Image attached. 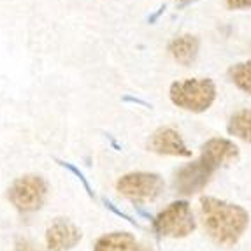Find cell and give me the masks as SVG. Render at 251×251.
Instances as JSON below:
<instances>
[{"mask_svg": "<svg viewBox=\"0 0 251 251\" xmlns=\"http://www.w3.org/2000/svg\"><path fill=\"white\" fill-rule=\"evenodd\" d=\"M216 99V86L211 79H184L171 86V100L174 105L192 113H204Z\"/></svg>", "mask_w": 251, "mask_h": 251, "instance_id": "7a4b0ae2", "label": "cell"}, {"mask_svg": "<svg viewBox=\"0 0 251 251\" xmlns=\"http://www.w3.org/2000/svg\"><path fill=\"white\" fill-rule=\"evenodd\" d=\"M93 251H139V244L128 232H111L97 239Z\"/></svg>", "mask_w": 251, "mask_h": 251, "instance_id": "30bf717a", "label": "cell"}, {"mask_svg": "<svg viewBox=\"0 0 251 251\" xmlns=\"http://www.w3.org/2000/svg\"><path fill=\"white\" fill-rule=\"evenodd\" d=\"M226 4L232 9H248L251 7V0H226Z\"/></svg>", "mask_w": 251, "mask_h": 251, "instance_id": "2e32d148", "label": "cell"}, {"mask_svg": "<svg viewBox=\"0 0 251 251\" xmlns=\"http://www.w3.org/2000/svg\"><path fill=\"white\" fill-rule=\"evenodd\" d=\"M181 2H186V0H181Z\"/></svg>", "mask_w": 251, "mask_h": 251, "instance_id": "e0dca14e", "label": "cell"}, {"mask_svg": "<svg viewBox=\"0 0 251 251\" xmlns=\"http://www.w3.org/2000/svg\"><path fill=\"white\" fill-rule=\"evenodd\" d=\"M14 251H39L34 244L30 243L28 239H18L16 241V250Z\"/></svg>", "mask_w": 251, "mask_h": 251, "instance_id": "9a60e30c", "label": "cell"}, {"mask_svg": "<svg viewBox=\"0 0 251 251\" xmlns=\"http://www.w3.org/2000/svg\"><path fill=\"white\" fill-rule=\"evenodd\" d=\"M201 160L211 171H216L220 167H225V165L237 162L239 148L228 139H211L202 146Z\"/></svg>", "mask_w": 251, "mask_h": 251, "instance_id": "ba28073f", "label": "cell"}, {"mask_svg": "<svg viewBox=\"0 0 251 251\" xmlns=\"http://www.w3.org/2000/svg\"><path fill=\"white\" fill-rule=\"evenodd\" d=\"M228 75H230L232 83L237 88H241L243 92L251 95V60L243 63H235L234 67H230V71H228Z\"/></svg>", "mask_w": 251, "mask_h": 251, "instance_id": "4fadbf2b", "label": "cell"}, {"mask_svg": "<svg viewBox=\"0 0 251 251\" xmlns=\"http://www.w3.org/2000/svg\"><path fill=\"white\" fill-rule=\"evenodd\" d=\"M201 222L214 243L234 246L248 228L250 216L246 209L214 197L201 199Z\"/></svg>", "mask_w": 251, "mask_h": 251, "instance_id": "6da1fadb", "label": "cell"}, {"mask_svg": "<svg viewBox=\"0 0 251 251\" xmlns=\"http://www.w3.org/2000/svg\"><path fill=\"white\" fill-rule=\"evenodd\" d=\"M211 174L213 171L202 160L186 163L174 176V190L181 195H193V193L202 192L205 184L209 183Z\"/></svg>", "mask_w": 251, "mask_h": 251, "instance_id": "52a82bcc", "label": "cell"}, {"mask_svg": "<svg viewBox=\"0 0 251 251\" xmlns=\"http://www.w3.org/2000/svg\"><path fill=\"white\" fill-rule=\"evenodd\" d=\"M155 230L165 237H186L195 230V218L190 204L184 201L172 202L155 218Z\"/></svg>", "mask_w": 251, "mask_h": 251, "instance_id": "5b68a950", "label": "cell"}, {"mask_svg": "<svg viewBox=\"0 0 251 251\" xmlns=\"http://www.w3.org/2000/svg\"><path fill=\"white\" fill-rule=\"evenodd\" d=\"M56 162H58L63 169H67L69 172H72V174H74V176L77 177V179H79L81 183H83L84 190H86V193H88L90 197H95V193H93L92 186H90V184H88V181H86V177L83 176V172H81V171H77V169H75L74 165H72V163H69V162H62V160H56Z\"/></svg>", "mask_w": 251, "mask_h": 251, "instance_id": "5bb4252c", "label": "cell"}, {"mask_svg": "<svg viewBox=\"0 0 251 251\" xmlns=\"http://www.w3.org/2000/svg\"><path fill=\"white\" fill-rule=\"evenodd\" d=\"M169 51L181 65H190L199 54V39L193 35H181L171 42Z\"/></svg>", "mask_w": 251, "mask_h": 251, "instance_id": "8fae6325", "label": "cell"}, {"mask_svg": "<svg viewBox=\"0 0 251 251\" xmlns=\"http://www.w3.org/2000/svg\"><path fill=\"white\" fill-rule=\"evenodd\" d=\"M81 239V228L67 218H54L46 230V246L50 251H71Z\"/></svg>", "mask_w": 251, "mask_h": 251, "instance_id": "8992f818", "label": "cell"}, {"mask_svg": "<svg viewBox=\"0 0 251 251\" xmlns=\"http://www.w3.org/2000/svg\"><path fill=\"white\" fill-rule=\"evenodd\" d=\"M48 197V183L37 174H26L13 181L7 188L9 202L20 213H34L44 205Z\"/></svg>", "mask_w": 251, "mask_h": 251, "instance_id": "3957f363", "label": "cell"}, {"mask_svg": "<svg viewBox=\"0 0 251 251\" xmlns=\"http://www.w3.org/2000/svg\"><path fill=\"white\" fill-rule=\"evenodd\" d=\"M118 192L134 204L153 202L162 195L163 179L153 172H130L116 183Z\"/></svg>", "mask_w": 251, "mask_h": 251, "instance_id": "277c9868", "label": "cell"}, {"mask_svg": "<svg viewBox=\"0 0 251 251\" xmlns=\"http://www.w3.org/2000/svg\"><path fill=\"white\" fill-rule=\"evenodd\" d=\"M228 134L251 144V109H243L230 118Z\"/></svg>", "mask_w": 251, "mask_h": 251, "instance_id": "7c38bea8", "label": "cell"}, {"mask_svg": "<svg viewBox=\"0 0 251 251\" xmlns=\"http://www.w3.org/2000/svg\"><path fill=\"white\" fill-rule=\"evenodd\" d=\"M148 150L158 155H171V156H190L192 151L186 148L184 141L176 130L172 128H158L148 141Z\"/></svg>", "mask_w": 251, "mask_h": 251, "instance_id": "9c48e42d", "label": "cell"}]
</instances>
